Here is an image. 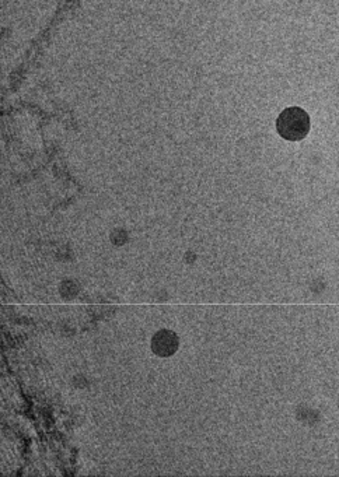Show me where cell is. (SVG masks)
I'll use <instances>...</instances> for the list:
<instances>
[{
	"label": "cell",
	"instance_id": "2",
	"mask_svg": "<svg viewBox=\"0 0 339 477\" xmlns=\"http://www.w3.org/2000/svg\"><path fill=\"white\" fill-rule=\"evenodd\" d=\"M178 336L167 329L159 330L153 337H152V351L159 356V357H170L178 350Z\"/></svg>",
	"mask_w": 339,
	"mask_h": 477
},
{
	"label": "cell",
	"instance_id": "1",
	"mask_svg": "<svg viewBox=\"0 0 339 477\" xmlns=\"http://www.w3.org/2000/svg\"><path fill=\"white\" fill-rule=\"evenodd\" d=\"M277 128L284 139L292 142L302 140L310 130V118L302 108L292 107L279 115Z\"/></svg>",
	"mask_w": 339,
	"mask_h": 477
}]
</instances>
